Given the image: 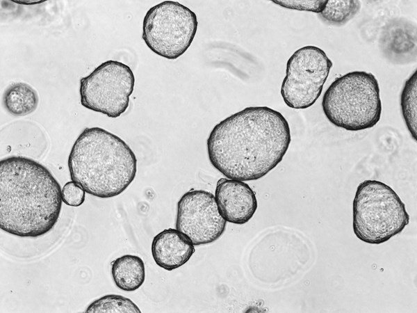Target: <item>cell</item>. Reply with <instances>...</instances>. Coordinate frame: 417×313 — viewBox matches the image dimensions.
<instances>
[{
  "mask_svg": "<svg viewBox=\"0 0 417 313\" xmlns=\"http://www.w3.org/2000/svg\"><path fill=\"white\" fill-rule=\"evenodd\" d=\"M274 3L281 7L320 13L325 8L327 1H298V0H272Z\"/></svg>",
  "mask_w": 417,
  "mask_h": 313,
  "instance_id": "cell-18",
  "label": "cell"
},
{
  "mask_svg": "<svg viewBox=\"0 0 417 313\" xmlns=\"http://www.w3.org/2000/svg\"><path fill=\"white\" fill-rule=\"evenodd\" d=\"M134 85L135 77L129 66L106 61L80 79L81 104L109 118H118L129 106Z\"/></svg>",
  "mask_w": 417,
  "mask_h": 313,
  "instance_id": "cell-7",
  "label": "cell"
},
{
  "mask_svg": "<svg viewBox=\"0 0 417 313\" xmlns=\"http://www.w3.org/2000/svg\"><path fill=\"white\" fill-rule=\"evenodd\" d=\"M38 102V93L24 82L10 84L3 96L4 107L15 116H24L33 113L37 109Z\"/></svg>",
  "mask_w": 417,
  "mask_h": 313,
  "instance_id": "cell-14",
  "label": "cell"
},
{
  "mask_svg": "<svg viewBox=\"0 0 417 313\" xmlns=\"http://www.w3.org/2000/svg\"><path fill=\"white\" fill-rule=\"evenodd\" d=\"M111 274L115 284L120 289L136 291L145 280L144 262L137 255H122L113 261Z\"/></svg>",
  "mask_w": 417,
  "mask_h": 313,
  "instance_id": "cell-13",
  "label": "cell"
},
{
  "mask_svg": "<svg viewBox=\"0 0 417 313\" xmlns=\"http://www.w3.org/2000/svg\"><path fill=\"white\" fill-rule=\"evenodd\" d=\"M176 229L186 234L194 246L218 240L227 221L220 215L215 196L204 190H190L177 202Z\"/></svg>",
  "mask_w": 417,
  "mask_h": 313,
  "instance_id": "cell-9",
  "label": "cell"
},
{
  "mask_svg": "<svg viewBox=\"0 0 417 313\" xmlns=\"http://www.w3.org/2000/svg\"><path fill=\"white\" fill-rule=\"evenodd\" d=\"M409 223L405 205L389 185L364 180L353 200V231L361 241L380 244L400 233Z\"/></svg>",
  "mask_w": 417,
  "mask_h": 313,
  "instance_id": "cell-5",
  "label": "cell"
},
{
  "mask_svg": "<svg viewBox=\"0 0 417 313\" xmlns=\"http://www.w3.org/2000/svg\"><path fill=\"white\" fill-rule=\"evenodd\" d=\"M62 189L39 162L22 156L0 161V228L21 237L51 230L62 207Z\"/></svg>",
  "mask_w": 417,
  "mask_h": 313,
  "instance_id": "cell-2",
  "label": "cell"
},
{
  "mask_svg": "<svg viewBox=\"0 0 417 313\" xmlns=\"http://www.w3.org/2000/svg\"><path fill=\"white\" fill-rule=\"evenodd\" d=\"M360 8L359 1H327L319 17L327 24L340 26L354 17Z\"/></svg>",
  "mask_w": 417,
  "mask_h": 313,
  "instance_id": "cell-16",
  "label": "cell"
},
{
  "mask_svg": "<svg viewBox=\"0 0 417 313\" xmlns=\"http://www.w3.org/2000/svg\"><path fill=\"white\" fill-rule=\"evenodd\" d=\"M197 15L178 1L161 2L146 13L142 38L157 55L170 60L182 56L197 33Z\"/></svg>",
  "mask_w": 417,
  "mask_h": 313,
  "instance_id": "cell-6",
  "label": "cell"
},
{
  "mask_svg": "<svg viewBox=\"0 0 417 313\" xmlns=\"http://www.w3.org/2000/svg\"><path fill=\"white\" fill-rule=\"evenodd\" d=\"M323 113L334 126L348 131L372 128L379 121L382 102L374 74L354 71L337 77L322 100Z\"/></svg>",
  "mask_w": 417,
  "mask_h": 313,
  "instance_id": "cell-4",
  "label": "cell"
},
{
  "mask_svg": "<svg viewBox=\"0 0 417 313\" xmlns=\"http://www.w3.org/2000/svg\"><path fill=\"white\" fill-rule=\"evenodd\" d=\"M402 117L413 139L417 140V72L407 79L400 95Z\"/></svg>",
  "mask_w": 417,
  "mask_h": 313,
  "instance_id": "cell-15",
  "label": "cell"
},
{
  "mask_svg": "<svg viewBox=\"0 0 417 313\" xmlns=\"http://www.w3.org/2000/svg\"><path fill=\"white\" fill-rule=\"evenodd\" d=\"M380 49L391 62L405 64L416 59V26L402 19H391L383 28Z\"/></svg>",
  "mask_w": 417,
  "mask_h": 313,
  "instance_id": "cell-11",
  "label": "cell"
},
{
  "mask_svg": "<svg viewBox=\"0 0 417 313\" xmlns=\"http://www.w3.org/2000/svg\"><path fill=\"white\" fill-rule=\"evenodd\" d=\"M85 198V191L74 181L67 182L62 189L63 202L68 206L79 207Z\"/></svg>",
  "mask_w": 417,
  "mask_h": 313,
  "instance_id": "cell-19",
  "label": "cell"
},
{
  "mask_svg": "<svg viewBox=\"0 0 417 313\" xmlns=\"http://www.w3.org/2000/svg\"><path fill=\"white\" fill-rule=\"evenodd\" d=\"M214 196L220 215L231 223H247L258 208L254 191L243 181L220 178Z\"/></svg>",
  "mask_w": 417,
  "mask_h": 313,
  "instance_id": "cell-10",
  "label": "cell"
},
{
  "mask_svg": "<svg viewBox=\"0 0 417 313\" xmlns=\"http://www.w3.org/2000/svg\"><path fill=\"white\" fill-rule=\"evenodd\" d=\"M85 312H141L131 299L120 295H105L93 302L86 308Z\"/></svg>",
  "mask_w": 417,
  "mask_h": 313,
  "instance_id": "cell-17",
  "label": "cell"
},
{
  "mask_svg": "<svg viewBox=\"0 0 417 313\" xmlns=\"http://www.w3.org/2000/svg\"><path fill=\"white\" fill-rule=\"evenodd\" d=\"M291 142L288 121L268 106H248L216 124L206 147L211 165L225 177L259 179L283 159Z\"/></svg>",
  "mask_w": 417,
  "mask_h": 313,
  "instance_id": "cell-1",
  "label": "cell"
},
{
  "mask_svg": "<svg viewBox=\"0 0 417 313\" xmlns=\"http://www.w3.org/2000/svg\"><path fill=\"white\" fill-rule=\"evenodd\" d=\"M72 181L88 194L101 198L117 196L136 177L137 159L119 136L101 127L85 128L69 157Z\"/></svg>",
  "mask_w": 417,
  "mask_h": 313,
  "instance_id": "cell-3",
  "label": "cell"
},
{
  "mask_svg": "<svg viewBox=\"0 0 417 313\" xmlns=\"http://www.w3.org/2000/svg\"><path fill=\"white\" fill-rule=\"evenodd\" d=\"M195 251L191 239L177 229H165L152 243V254L161 268L172 271L185 264Z\"/></svg>",
  "mask_w": 417,
  "mask_h": 313,
  "instance_id": "cell-12",
  "label": "cell"
},
{
  "mask_svg": "<svg viewBox=\"0 0 417 313\" xmlns=\"http://www.w3.org/2000/svg\"><path fill=\"white\" fill-rule=\"evenodd\" d=\"M332 65L318 47L308 45L296 50L287 61L281 86L284 103L295 109L311 106L321 95Z\"/></svg>",
  "mask_w": 417,
  "mask_h": 313,
  "instance_id": "cell-8",
  "label": "cell"
}]
</instances>
